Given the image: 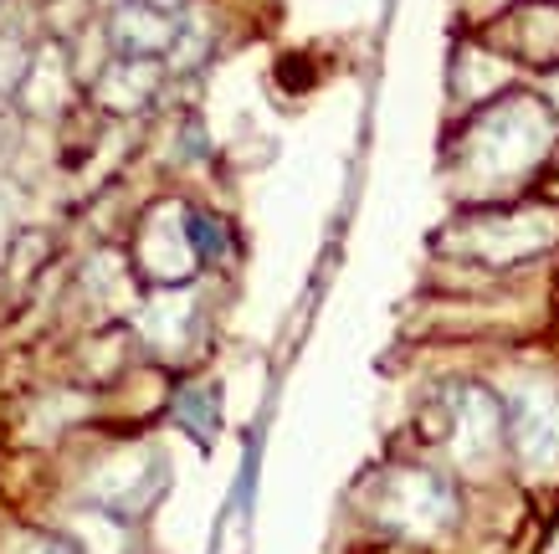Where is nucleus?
Listing matches in <instances>:
<instances>
[{
    "mask_svg": "<svg viewBox=\"0 0 559 554\" xmlns=\"http://www.w3.org/2000/svg\"><path fill=\"white\" fill-rule=\"evenodd\" d=\"M26 57H21V47H5L0 42V103L11 98V93H21V83H26Z\"/></svg>",
    "mask_w": 559,
    "mask_h": 554,
    "instance_id": "nucleus-9",
    "label": "nucleus"
},
{
    "mask_svg": "<svg viewBox=\"0 0 559 554\" xmlns=\"http://www.w3.org/2000/svg\"><path fill=\"white\" fill-rule=\"evenodd\" d=\"M492 441H498V405L483 390H462L457 396V452L477 462Z\"/></svg>",
    "mask_w": 559,
    "mask_h": 554,
    "instance_id": "nucleus-7",
    "label": "nucleus"
},
{
    "mask_svg": "<svg viewBox=\"0 0 559 554\" xmlns=\"http://www.w3.org/2000/svg\"><path fill=\"white\" fill-rule=\"evenodd\" d=\"M26 554H78L72 544H62V539H32L26 544Z\"/></svg>",
    "mask_w": 559,
    "mask_h": 554,
    "instance_id": "nucleus-11",
    "label": "nucleus"
},
{
    "mask_svg": "<svg viewBox=\"0 0 559 554\" xmlns=\"http://www.w3.org/2000/svg\"><path fill=\"white\" fill-rule=\"evenodd\" d=\"M190 241H195V257H221L226 252V232H221L211 216H190Z\"/></svg>",
    "mask_w": 559,
    "mask_h": 554,
    "instance_id": "nucleus-10",
    "label": "nucleus"
},
{
    "mask_svg": "<svg viewBox=\"0 0 559 554\" xmlns=\"http://www.w3.org/2000/svg\"><path fill=\"white\" fill-rule=\"evenodd\" d=\"M180 416H186L201 437H211V432H216V396H211V390H186V396H180Z\"/></svg>",
    "mask_w": 559,
    "mask_h": 554,
    "instance_id": "nucleus-8",
    "label": "nucleus"
},
{
    "mask_svg": "<svg viewBox=\"0 0 559 554\" xmlns=\"http://www.w3.org/2000/svg\"><path fill=\"white\" fill-rule=\"evenodd\" d=\"M139 268L150 272V283H186L195 268V241H190V216L180 211H154L139 232Z\"/></svg>",
    "mask_w": 559,
    "mask_h": 554,
    "instance_id": "nucleus-2",
    "label": "nucleus"
},
{
    "mask_svg": "<svg viewBox=\"0 0 559 554\" xmlns=\"http://www.w3.org/2000/svg\"><path fill=\"white\" fill-rule=\"evenodd\" d=\"M114 47H119V57H159L165 47H175V21L159 11V5H150V0H123L119 11H114Z\"/></svg>",
    "mask_w": 559,
    "mask_h": 554,
    "instance_id": "nucleus-4",
    "label": "nucleus"
},
{
    "mask_svg": "<svg viewBox=\"0 0 559 554\" xmlns=\"http://www.w3.org/2000/svg\"><path fill=\"white\" fill-rule=\"evenodd\" d=\"M513 447L528 468H555L559 462V401L549 390H524L513 401Z\"/></svg>",
    "mask_w": 559,
    "mask_h": 554,
    "instance_id": "nucleus-3",
    "label": "nucleus"
},
{
    "mask_svg": "<svg viewBox=\"0 0 559 554\" xmlns=\"http://www.w3.org/2000/svg\"><path fill=\"white\" fill-rule=\"evenodd\" d=\"M0 201H5V196H0ZM5 241H11V211H0V247H5Z\"/></svg>",
    "mask_w": 559,
    "mask_h": 554,
    "instance_id": "nucleus-12",
    "label": "nucleus"
},
{
    "mask_svg": "<svg viewBox=\"0 0 559 554\" xmlns=\"http://www.w3.org/2000/svg\"><path fill=\"white\" fill-rule=\"evenodd\" d=\"M154 83H159L154 57H123V62H114V68L98 78V103L114 108V114H123V108H139V103L150 98Z\"/></svg>",
    "mask_w": 559,
    "mask_h": 554,
    "instance_id": "nucleus-6",
    "label": "nucleus"
},
{
    "mask_svg": "<svg viewBox=\"0 0 559 554\" xmlns=\"http://www.w3.org/2000/svg\"><path fill=\"white\" fill-rule=\"evenodd\" d=\"M395 519L406 529H441L452 519V487L431 478V472H401L395 478Z\"/></svg>",
    "mask_w": 559,
    "mask_h": 554,
    "instance_id": "nucleus-5",
    "label": "nucleus"
},
{
    "mask_svg": "<svg viewBox=\"0 0 559 554\" xmlns=\"http://www.w3.org/2000/svg\"><path fill=\"white\" fill-rule=\"evenodd\" d=\"M544 144H549V118H544V108L519 98L477 123L473 165L488 169V175H519L524 165L539 160Z\"/></svg>",
    "mask_w": 559,
    "mask_h": 554,
    "instance_id": "nucleus-1",
    "label": "nucleus"
}]
</instances>
